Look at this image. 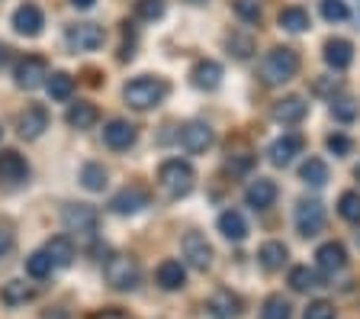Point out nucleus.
<instances>
[{
    "mask_svg": "<svg viewBox=\"0 0 360 319\" xmlns=\"http://www.w3.org/2000/svg\"><path fill=\"white\" fill-rule=\"evenodd\" d=\"M325 145H328V152H331V155H347V152L354 149V142L345 136V132H331V136L325 139Z\"/></svg>",
    "mask_w": 360,
    "mask_h": 319,
    "instance_id": "nucleus-42",
    "label": "nucleus"
},
{
    "mask_svg": "<svg viewBox=\"0 0 360 319\" xmlns=\"http://www.w3.org/2000/svg\"><path fill=\"white\" fill-rule=\"evenodd\" d=\"M16 130H20L22 139H39L45 130H49V110H45L42 104L26 106L20 113V120H16Z\"/></svg>",
    "mask_w": 360,
    "mask_h": 319,
    "instance_id": "nucleus-12",
    "label": "nucleus"
},
{
    "mask_svg": "<svg viewBox=\"0 0 360 319\" xmlns=\"http://www.w3.org/2000/svg\"><path fill=\"white\" fill-rule=\"evenodd\" d=\"M30 177V165L22 158L20 152L13 149H4L0 152V184H20Z\"/></svg>",
    "mask_w": 360,
    "mask_h": 319,
    "instance_id": "nucleus-15",
    "label": "nucleus"
},
{
    "mask_svg": "<svg viewBox=\"0 0 360 319\" xmlns=\"http://www.w3.org/2000/svg\"><path fill=\"white\" fill-rule=\"evenodd\" d=\"M45 91H49L52 100H71V94H75V77L68 75V71H55V75H49V81H45Z\"/></svg>",
    "mask_w": 360,
    "mask_h": 319,
    "instance_id": "nucleus-29",
    "label": "nucleus"
},
{
    "mask_svg": "<svg viewBox=\"0 0 360 319\" xmlns=\"http://www.w3.org/2000/svg\"><path fill=\"white\" fill-rule=\"evenodd\" d=\"M219 232H222L225 239H232V242H245V239H248L245 216H241L238 210H225L222 216H219Z\"/></svg>",
    "mask_w": 360,
    "mask_h": 319,
    "instance_id": "nucleus-24",
    "label": "nucleus"
},
{
    "mask_svg": "<svg viewBox=\"0 0 360 319\" xmlns=\"http://www.w3.org/2000/svg\"><path fill=\"white\" fill-rule=\"evenodd\" d=\"M331 113H335V120H341V123H354L360 113V106L354 104L351 97H341V100H331Z\"/></svg>",
    "mask_w": 360,
    "mask_h": 319,
    "instance_id": "nucleus-39",
    "label": "nucleus"
},
{
    "mask_svg": "<svg viewBox=\"0 0 360 319\" xmlns=\"http://www.w3.org/2000/svg\"><path fill=\"white\" fill-rule=\"evenodd\" d=\"M300 177L306 184H312V187H325L328 184V165L322 158H309V161H302Z\"/></svg>",
    "mask_w": 360,
    "mask_h": 319,
    "instance_id": "nucleus-31",
    "label": "nucleus"
},
{
    "mask_svg": "<svg viewBox=\"0 0 360 319\" xmlns=\"http://www.w3.org/2000/svg\"><path fill=\"white\" fill-rule=\"evenodd\" d=\"M212 142H216V136H212V130L206 123H187V126L180 130V145H184L190 155L206 152Z\"/></svg>",
    "mask_w": 360,
    "mask_h": 319,
    "instance_id": "nucleus-13",
    "label": "nucleus"
},
{
    "mask_svg": "<svg viewBox=\"0 0 360 319\" xmlns=\"http://www.w3.org/2000/svg\"><path fill=\"white\" fill-rule=\"evenodd\" d=\"M90 319H129V313L120 310V306H106V310H97Z\"/></svg>",
    "mask_w": 360,
    "mask_h": 319,
    "instance_id": "nucleus-44",
    "label": "nucleus"
},
{
    "mask_svg": "<svg viewBox=\"0 0 360 319\" xmlns=\"http://www.w3.org/2000/svg\"><path fill=\"white\" fill-rule=\"evenodd\" d=\"M274 200H277V184H274V181L257 177V181L248 184L245 204L251 206V210H267V206H274Z\"/></svg>",
    "mask_w": 360,
    "mask_h": 319,
    "instance_id": "nucleus-16",
    "label": "nucleus"
},
{
    "mask_svg": "<svg viewBox=\"0 0 360 319\" xmlns=\"http://www.w3.org/2000/svg\"><path fill=\"white\" fill-rule=\"evenodd\" d=\"M187 4H206V0H187Z\"/></svg>",
    "mask_w": 360,
    "mask_h": 319,
    "instance_id": "nucleus-50",
    "label": "nucleus"
},
{
    "mask_svg": "<svg viewBox=\"0 0 360 319\" xmlns=\"http://www.w3.org/2000/svg\"><path fill=\"white\" fill-rule=\"evenodd\" d=\"M325 226V206L319 200H300L296 204V229H300V236L312 239L319 236Z\"/></svg>",
    "mask_w": 360,
    "mask_h": 319,
    "instance_id": "nucleus-8",
    "label": "nucleus"
},
{
    "mask_svg": "<svg viewBox=\"0 0 360 319\" xmlns=\"http://www.w3.org/2000/svg\"><path fill=\"white\" fill-rule=\"evenodd\" d=\"M0 136H4V130H0Z\"/></svg>",
    "mask_w": 360,
    "mask_h": 319,
    "instance_id": "nucleus-51",
    "label": "nucleus"
},
{
    "mask_svg": "<svg viewBox=\"0 0 360 319\" xmlns=\"http://www.w3.org/2000/svg\"><path fill=\"white\" fill-rule=\"evenodd\" d=\"M158 181H161V187L167 190V197L180 200V197H187L190 190H193L196 171H193V165H190V161L167 158L165 165L158 168Z\"/></svg>",
    "mask_w": 360,
    "mask_h": 319,
    "instance_id": "nucleus-3",
    "label": "nucleus"
},
{
    "mask_svg": "<svg viewBox=\"0 0 360 319\" xmlns=\"http://www.w3.org/2000/svg\"><path fill=\"white\" fill-rule=\"evenodd\" d=\"M167 97V84L161 81V77H135V81H129L126 87H122V100H126L132 110H151V106H158L161 100Z\"/></svg>",
    "mask_w": 360,
    "mask_h": 319,
    "instance_id": "nucleus-2",
    "label": "nucleus"
},
{
    "mask_svg": "<svg viewBox=\"0 0 360 319\" xmlns=\"http://www.w3.org/2000/svg\"><path fill=\"white\" fill-rule=\"evenodd\" d=\"M302 145H306V142H302V136H296V132H286V136H280L277 142L270 145L267 155H270V161H274L277 168H286L292 158H296V155L302 152Z\"/></svg>",
    "mask_w": 360,
    "mask_h": 319,
    "instance_id": "nucleus-17",
    "label": "nucleus"
},
{
    "mask_svg": "<svg viewBox=\"0 0 360 319\" xmlns=\"http://www.w3.org/2000/svg\"><path fill=\"white\" fill-rule=\"evenodd\" d=\"M338 213H341L347 223H360V194L357 190L341 194V200H338Z\"/></svg>",
    "mask_w": 360,
    "mask_h": 319,
    "instance_id": "nucleus-37",
    "label": "nucleus"
},
{
    "mask_svg": "<svg viewBox=\"0 0 360 319\" xmlns=\"http://www.w3.org/2000/svg\"><path fill=\"white\" fill-rule=\"evenodd\" d=\"M322 16L328 23H341V20L351 16V10H347L345 0H322Z\"/></svg>",
    "mask_w": 360,
    "mask_h": 319,
    "instance_id": "nucleus-40",
    "label": "nucleus"
},
{
    "mask_svg": "<svg viewBox=\"0 0 360 319\" xmlns=\"http://www.w3.org/2000/svg\"><path fill=\"white\" fill-rule=\"evenodd\" d=\"M190 81H193L200 91H216L219 84H222V65L212 58L196 61L193 71H190Z\"/></svg>",
    "mask_w": 360,
    "mask_h": 319,
    "instance_id": "nucleus-18",
    "label": "nucleus"
},
{
    "mask_svg": "<svg viewBox=\"0 0 360 319\" xmlns=\"http://www.w3.org/2000/svg\"><path fill=\"white\" fill-rule=\"evenodd\" d=\"M255 52V36H248V32H232L229 36V55L235 58H251Z\"/></svg>",
    "mask_w": 360,
    "mask_h": 319,
    "instance_id": "nucleus-38",
    "label": "nucleus"
},
{
    "mask_svg": "<svg viewBox=\"0 0 360 319\" xmlns=\"http://www.w3.org/2000/svg\"><path fill=\"white\" fill-rule=\"evenodd\" d=\"M148 204H151L148 190H142V187H122L120 194H112L110 210H112V213H120V216H132V213L145 210Z\"/></svg>",
    "mask_w": 360,
    "mask_h": 319,
    "instance_id": "nucleus-11",
    "label": "nucleus"
},
{
    "mask_svg": "<svg viewBox=\"0 0 360 319\" xmlns=\"http://www.w3.org/2000/svg\"><path fill=\"white\" fill-rule=\"evenodd\" d=\"M61 223H65L68 232H75V236H81L90 242V239L97 236L100 216H97V210L87 204H71V206H65V213H61Z\"/></svg>",
    "mask_w": 360,
    "mask_h": 319,
    "instance_id": "nucleus-5",
    "label": "nucleus"
},
{
    "mask_svg": "<svg viewBox=\"0 0 360 319\" xmlns=\"http://www.w3.org/2000/svg\"><path fill=\"white\" fill-rule=\"evenodd\" d=\"M354 177H357V181H360V165H357V168H354Z\"/></svg>",
    "mask_w": 360,
    "mask_h": 319,
    "instance_id": "nucleus-49",
    "label": "nucleus"
},
{
    "mask_svg": "<svg viewBox=\"0 0 360 319\" xmlns=\"http://www.w3.org/2000/svg\"><path fill=\"white\" fill-rule=\"evenodd\" d=\"M49 81V61L42 55H26V58L16 65V84L22 91H36Z\"/></svg>",
    "mask_w": 360,
    "mask_h": 319,
    "instance_id": "nucleus-7",
    "label": "nucleus"
},
{
    "mask_svg": "<svg viewBox=\"0 0 360 319\" xmlns=\"http://www.w3.org/2000/svg\"><path fill=\"white\" fill-rule=\"evenodd\" d=\"M306 113H309V104L302 97H283V100H277V106H274V120L277 123H300V120H306Z\"/></svg>",
    "mask_w": 360,
    "mask_h": 319,
    "instance_id": "nucleus-23",
    "label": "nucleus"
},
{
    "mask_svg": "<svg viewBox=\"0 0 360 319\" xmlns=\"http://www.w3.org/2000/svg\"><path fill=\"white\" fill-rule=\"evenodd\" d=\"M45 319H68V313H65V310H52V313H49V316H45Z\"/></svg>",
    "mask_w": 360,
    "mask_h": 319,
    "instance_id": "nucleus-48",
    "label": "nucleus"
},
{
    "mask_svg": "<svg viewBox=\"0 0 360 319\" xmlns=\"http://www.w3.org/2000/svg\"><path fill=\"white\" fill-rule=\"evenodd\" d=\"M184 281H187V271H184V265H180V261L167 258V261H161V265H158V284H161L165 290H180V287H184Z\"/></svg>",
    "mask_w": 360,
    "mask_h": 319,
    "instance_id": "nucleus-25",
    "label": "nucleus"
},
{
    "mask_svg": "<svg viewBox=\"0 0 360 319\" xmlns=\"http://www.w3.org/2000/svg\"><path fill=\"white\" fill-rule=\"evenodd\" d=\"M312 87H315V94H331V87L338 91V81H335V77H331V81H322V77H319Z\"/></svg>",
    "mask_w": 360,
    "mask_h": 319,
    "instance_id": "nucleus-46",
    "label": "nucleus"
},
{
    "mask_svg": "<svg viewBox=\"0 0 360 319\" xmlns=\"http://www.w3.org/2000/svg\"><path fill=\"white\" fill-rule=\"evenodd\" d=\"M167 10L165 0H135V16L139 20H145V23H155V20H161Z\"/></svg>",
    "mask_w": 360,
    "mask_h": 319,
    "instance_id": "nucleus-36",
    "label": "nucleus"
},
{
    "mask_svg": "<svg viewBox=\"0 0 360 319\" xmlns=\"http://www.w3.org/2000/svg\"><path fill=\"white\" fill-rule=\"evenodd\" d=\"M106 181H110V175H106V168L97 165V161H87V165L81 168V184L90 194H100V190L106 187Z\"/></svg>",
    "mask_w": 360,
    "mask_h": 319,
    "instance_id": "nucleus-30",
    "label": "nucleus"
},
{
    "mask_svg": "<svg viewBox=\"0 0 360 319\" xmlns=\"http://www.w3.org/2000/svg\"><path fill=\"white\" fill-rule=\"evenodd\" d=\"M315 261H319V268L325 274H338V271H345V265H347V251L341 242H325L322 249L315 251Z\"/></svg>",
    "mask_w": 360,
    "mask_h": 319,
    "instance_id": "nucleus-20",
    "label": "nucleus"
},
{
    "mask_svg": "<svg viewBox=\"0 0 360 319\" xmlns=\"http://www.w3.org/2000/svg\"><path fill=\"white\" fill-rule=\"evenodd\" d=\"M235 13H238V20H245V23H257V20H261V4H257V0H235Z\"/></svg>",
    "mask_w": 360,
    "mask_h": 319,
    "instance_id": "nucleus-41",
    "label": "nucleus"
},
{
    "mask_svg": "<svg viewBox=\"0 0 360 319\" xmlns=\"http://www.w3.org/2000/svg\"><path fill=\"white\" fill-rule=\"evenodd\" d=\"M139 139V130H135L129 120H110L103 126V142L110 145L112 152H129Z\"/></svg>",
    "mask_w": 360,
    "mask_h": 319,
    "instance_id": "nucleus-9",
    "label": "nucleus"
},
{
    "mask_svg": "<svg viewBox=\"0 0 360 319\" xmlns=\"http://www.w3.org/2000/svg\"><path fill=\"white\" fill-rule=\"evenodd\" d=\"M257 258H261V268L264 271H280L290 258V251H286L283 242H264L261 251H257Z\"/></svg>",
    "mask_w": 360,
    "mask_h": 319,
    "instance_id": "nucleus-27",
    "label": "nucleus"
},
{
    "mask_svg": "<svg viewBox=\"0 0 360 319\" xmlns=\"http://www.w3.org/2000/svg\"><path fill=\"white\" fill-rule=\"evenodd\" d=\"M290 287L300 290V294H306V290L319 287V277H315V271H309V265H296L290 271Z\"/></svg>",
    "mask_w": 360,
    "mask_h": 319,
    "instance_id": "nucleus-34",
    "label": "nucleus"
},
{
    "mask_svg": "<svg viewBox=\"0 0 360 319\" xmlns=\"http://www.w3.org/2000/svg\"><path fill=\"white\" fill-rule=\"evenodd\" d=\"M65 42L75 52H94V49H100L106 42V32L97 23H75L65 30Z\"/></svg>",
    "mask_w": 360,
    "mask_h": 319,
    "instance_id": "nucleus-6",
    "label": "nucleus"
},
{
    "mask_svg": "<svg viewBox=\"0 0 360 319\" xmlns=\"http://www.w3.org/2000/svg\"><path fill=\"white\" fill-rule=\"evenodd\" d=\"M71 4H75L77 10H90V7H94V4H97V0H71Z\"/></svg>",
    "mask_w": 360,
    "mask_h": 319,
    "instance_id": "nucleus-47",
    "label": "nucleus"
},
{
    "mask_svg": "<svg viewBox=\"0 0 360 319\" xmlns=\"http://www.w3.org/2000/svg\"><path fill=\"white\" fill-rule=\"evenodd\" d=\"M302 319H335V306L328 300H315V304L306 306V316Z\"/></svg>",
    "mask_w": 360,
    "mask_h": 319,
    "instance_id": "nucleus-43",
    "label": "nucleus"
},
{
    "mask_svg": "<svg viewBox=\"0 0 360 319\" xmlns=\"http://www.w3.org/2000/svg\"><path fill=\"white\" fill-rule=\"evenodd\" d=\"M103 277L112 290H135L142 281V268L129 255H110L103 261Z\"/></svg>",
    "mask_w": 360,
    "mask_h": 319,
    "instance_id": "nucleus-4",
    "label": "nucleus"
},
{
    "mask_svg": "<svg viewBox=\"0 0 360 319\" xmlns=\"http://www.w3.org/2000/svg\"><path fill=\"white\" fill-rule=\"evenodd\" d=\"M45 255L52 258L55 268H68L71 261H75V242H71L68 236H55L52 242L45 245Z\"/></svg>",
    "mask_w": 360,
    "mask_h": 319,
    "instance_id": "nucleus-26",
    "label": "nucleus"
},
{
    "mask_svg": "<svg viewBox=\"0 0 360 319\" xmlns=\"http://www.w3.org/2000/svg\"><path fill=\"white\" fill-rule=\"evenodd\" d=\"M52 258H49V255H45V249L42 251H32L30 258H26V274H30V277H36V281H42V277H49V274H52Z\"/></svg>",
    "mask_w": 360,
    "mask_h": 319,
    "instance_id": "nucleus-33",
    "label": "nucleus"
},
{
    "mask_svg": "<svg viewBox=\"0 0 360 319\" xmlns=\"http://www.w3.org/2000/svg\"><path fill=\"white\" fill-rule=\"evenodd\" d=\"M10 251H13V236H10L7 229L0 226V258H7Z\"/></svg>",
    "mask_w": 360,
    "mask_h": 319,
    "instance_id": "nucleus-45",
    "label": "nucleus"
},
{
    "mask_svg": "<svg viewBox=\"0 0 360 319\" xmlns=\"http://www.w3.org/2000/svg\"><path fill=\"white\" fill-rule=\"evenodd\" d=\"M296 71H300V55H296V49H290V46L270 49L261 61V81L270 84V87L292 81Z\"/></svg>",
    "mask_w": 360,
    "mask_h": 319,
    "instance_id": "nucleus-1",
    "label": "nucleus"
},
{
    "mask_svg": "<svg viewBox=\"0 0 360 319\" xmlns=\"http://www.w3.org/2000/svg\"><path fill=\"white\" fill-rule=\"evenodd\" d=\"M322 55H325V65H328V68L345 71V68H351V61H354V46L347 39H328Z\"/></svg>",
    "mask_w": 360,
    "mask_h": 319,
    "instance_id": "nucleus-19",
    "label": "nucleus"
},
{
    "mask_svg": "<svg viewBox=\"0 0 360 319\" xmlns=\"http://www.w3.org/2000/svg\"><path fill=\"white\" fill-rule=\"evenodd\" d=\"M280 26H283L286 32H306L309 13L302 7H286V10H280Z\"/></svg>",
    "mask_w": 360,
    "mask_h": 319,
    "instance_id": "nucleus-32",
    "label": "nucleus"
},
{
    "mask_svg": "<svg viewBox=\"0 0 360 319\" xmlns=\"http://www.w3.org/2000/svg\"><path fill=\"white\" fill-rule=\"evenodd\" d=\"M261 316L264 319H290L292 316V306H290V300H283L280 294H274V296H267V300H264Z\"/></svg>",
    "mask_w": 360,
    "mask_h": 319,
    "instance_id": "nucleus-35",
    "label": "nucleus"
},
{
    "mask_svg": "<svg viewBox=\"0 0 360 319\" xmlns=\"http://www.w3.org/2000/svg\"><path fill=\"white\" fill-rule=\"evenodd\" d=\"M42 26H45V16H42V10H39L36 4H22V7L13 10V30L20 32V36L32 39V36L42 32Z\"/></svg>",
    "mask_w": 360,
    "mask_h": 319,
    "instance_id": "nucleus-14",
    "label": "nucleus"
},
{
    "mask_svg": "<svg viewBox=\"0 0 360 319\" xmlns=\"http://www.w3.org/2000/svg\"><path fill=\"white\" fill-rule=\"evenodd\" d=\"M184 258H187L190 268L206 271V268L212 265V245L206 242V236H200V232H187V236H184Z\"/></svg>",
    "mask_w": 360,
    "mask_h": 319,
    "instance_id": "nucleus-10",
    "label": "nucleus"
},
{
    "mask_svg": "<svg viewBox=\"0 0 360 319\" xmlns=\"http://www.w3.org/2000/svg\"><path fill=\"white\" fill-rule=\"evenodd\" d=\"M65 120H68V126H71V130H94V126H97V120H100V113H97V106H94V104L77 100V104L68 106Z\"/></svg>",
    "mask_w": 360,
    "mask_h": 319,
    "instance_id": "nucleus-22",
    "label": "nucleus"
},
{
    "mask_svg": "<svg viewBox=\"0 0 360 319\" xmlns=\"http://www.w3.org/2000/svg\"><path fill=\"white\" fill-rule=\"evenodd\" d=\"M210 313L216 319H238L241 316V300L232 290H216L210 296Z\"/></svg>",
    "mask_w": 360,
    "mask_h": 319,
    "instance_id": "nucleus-21",
    "label": "nucleus"
},
{
    "mask_svg": "<svg viewBox=\"0 0 360 319\" xmlns=\"http://www.w3.org/2000/svg\"><path fill=\"white\" fill-rule=\"evenodd\" d=\"M32 296H36V290H32L26 281H7L4 290H0V300L7 306H22V304H30Z\"/></svg>",
    "mask_w": 360,
    "mask_h": 319,
    "instance_id": "nucleus-28",
    "label": "nucleus"
}]
</instances>
